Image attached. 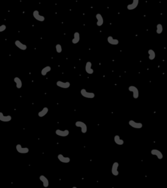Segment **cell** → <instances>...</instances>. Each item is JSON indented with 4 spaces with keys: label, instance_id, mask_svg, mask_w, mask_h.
<instances>
[{
    "label": "cell",
    "instance_id": "obj_25",
    "mask_svg": "<svg viewBox=\"0 0 167 188\" xmlns=\"http://www.w3.org/2000/svg\"><path fill=\"white\" fill-rule=\"evenodd\" d=\"M162 30H163V28H162V24H158L157 25V31H156L157 34H161L162 32Z\"/></svg>",
    "mask_w": 167,
    "mask_h": 188
},
{
    "label": "cell",
    "instance_id": "obj_27",
    "mask_svg": "<svg viewBox=\"0 0 167 188\" xmlns=\"http://www.w3.org/2000/svg\"><path fill=\"white\" fill-rule=\"evenodd\" d=\"M6 28H7V26H6V25H5V24H3V25H1V26H0V32L4 31L6 30Z\"/></svg>",
    "mask_w": 167,
    "mask_h": 188
},
{
    "label": "cell",
    "instance_id": "obj_13",
    "mask_svg": "<svg viewBox=\"0 0 167 188\" xmlns=\"http://www.w3.org/2000/svg\"><path fill=\"white\" fill-rule=\"evenodd\" d=\"M92 66V64H91L90 61H88L86 64V66H85V70L86 72L89 74H91L93 73V69L91 68Z\"/></svg>",
    "mask_w": 167,
    "mask_h": 188
},
{
    "label": "cell",
    "instance_id": "obj_10",
    "mask_svg": "<svg viewBox=\"0 0 167 188\" xmlns=\"http://www.w3.org/2000/svg\"><path fill=\"white\" fill-rule=\"evenodd\" d=\"M151 153L153 155L156 156L159 159H162V158H163V155H162V152L160 150H157V149H153V150H152Z\"/></svg>",
    "mask_w": 167,
    "mask_h": 188
},
{
    "label": "cell",
    "instance_id": "obj_6",
    "mask_svg": "<svg viewBox=\"0 0 167 188\" xmlns=\"http://www.w3.org/2000/svg\"><path fill=\"white\" fill-rule=\"evenodd\" d=\"M56 85L58 86L59 88H63V89H67L69 88L70 86H71V84L69 82H62L59 80L56 82Z\"/></svg>",
    "mask_w": 167,
    "mask_h": 188
},
{
    "label": "cell",
    "instance_id": "obj_8",
    "mask_svg": "<svg viewBox=\"0 0 167 188\" xmlns=\"http://www.w3.org/2000/svg\"><path fill=\"white\" fill-rule=\"evenodd\" d=\"M118 167H119V163L118 162H114L113 163V165H112V167L111 172L112 174L114 176H115L119 175V172L118 170Z\"/></svg>",
    "mask_w": 167,
    "mask_h": 188
},
{
    "label": "cell",
    "instance_id": "obj_17",
    "mask_svg": "<svg viewBox=\"0 0 167 188\" xmlns=\"http://www.w3.org/2000/svg\"><path fill=\"white\" fill-rule=\"evenodd\" d=\"M107 41H108V43L110 45H117L119 44V40L118 39H116L113 38L112 36H109L107 38Z\"/></svg>",
    "mask_w": 167,
    "mask_h": 188
},
{
    "label": "cell",
    "instance_id": "obj_23",
    "mask_svg": "<svg viewBox=\"0 0 167 188\" xmlns=\"http://www.w3.org/2000/svg\"><path fill=\"white\" fill-rule=\"evenodd\" d=\"M51 71V67L50 66H46L44 67L42 70H41V74L43 76H45L48 73H49Z\"/></svg>",
    "mask_w": 167,
    "mask_h": 188
},
{
    "label": "cell",
    "instance_id": "obj_15",
    "mask_svg": "<svg viewBox=\"0 0 167 188\" xmlns=\"http://www.w3.org/2000/svg\"><path fill=\"white\" fill-rule=\"evenodd\" d=\"M39 179L42 182L44 188H48L49 186V181H48V178H46L45 176L41 175L39 176Z\"/></svg>",
    "mask_w": 167,
    "mask_h": 188
},
{
    "label": "cell",
    "instance_id": "obj_2",
    "mask_svg": "<svg viewBox=\"0 0 167 188\" xmlns=\"http://www.w3.org/2000/svg\"><path fill=\"white\" fill-rule=\"evenodd\" d=\"M129 91L133 93V98L135 99H137L139 97V91L136 86H130L129 87Z\"/></svg>",
    "mask_w": 167,
    "mask_h": 188
},
{
    "label": "cell",
    "instance_id": "obj_12",
    "mask_svg": "<svg viewBox=\"0 0 167 188\" xmlns=\"http://www.w3.org/2000/svg\"><path fill=\"white\" fill-rule=\"evenodd\" d=\"M12 119V117L10 115L5 116L3 112H0V121L3 122H9Z\"/></svg>",
    "mask_w": 167,
    "mask_h": 188
},
{
    "label": "cell",
    "instance_id": "obj_5",
    "mask_svg": "<svg viewBox=\"0 0 167 188\" xmlns=\"http://www.w3.org/2000/svg\"><path fill=\"white\" fill-rule=\"evenodd\" d=\"M33 16L35 20H37V21H39V22H44V20H45L44 16L41 15L39 14V12L37 10H35L33 11Z\"/></svg>",
    "mask_w": 167,
    "mask_h": 188
},
{
    "label": "cell",
    "instance_id": "obj_18",
    "mask_svg": "<svg viewBox=\"0 0 167 188\" xmlns=\"http://www.w3.org/2000/svg\"><path fill=\"white\" fill-rule=\"evenodd\" d=\"M96 18L97 21V26H101L103 23H104V20H103V18L101 14H97L96 15Z\"/></svg>",
    "mask_w": 167,
    "mask_h": 188
},
{
    "label": "cell",
    "instance_id": "obj_1",
    "mask_svg": "<svg viewBox=\"0 0 167 188\" xmlns=\"http://www.w3.org/2000/svg\"><path fill=\"white\" fill-rule=\"evenodd\" d=\"M80 94L84 97L88 98V99H93L95 97V95L93 92H87L86 89H82L80 90Z\"/></svg>",
    "mask_w": 167,
    "mask_h": 188
},
{
    "label": "cell",
    "instance_id": "obj_16",
    "mask_svg": "<svg viewBox=\"0 0 167 188\" xmlns=\"http://www.w3.org/2000/svg\"><path fill=\"white\" fill-rule=\"evenodd\" d=\"M15 45L16 47H18L19 49H20L22 50H25L27 49V46H26V45L23 44L22 43L20 42L19 40H16V41H15Z\"/></svg>",
    "mask_w": 167,
    "mask_h": 188
},
{
    "label": "cell",
    "instance_id": "obj_9",
    "mask_svg": "<svg viewBox=\"0 0 167 188\" xmlns=\"http://www.w3.org/2000/svg\"><path fill=\"white\" fill-rule=\"evenodd\" d=\"M129 124L130 126H131L133 128L135 129H141L143 126L142 123H140V122H136L133 121V120H130L129 122Z\"/></svg>",
    "mask_w": 167,
    "mask_h": 188
},
{
    "label": "cell",
    "instance_id": "obj_22",
    "mask_svg": "<svg viewBox=\"0 0 167 188\" xmlns=\"http://www.w3.org/2000/svg\"><path fill=\"white\" fill-rule=\"evenodd\" d=\"M48 112V107H44L43 109L41 110L40 112L38 113V116L39 117H44V116L47 114Z\"/></svg>",
    "mask_w": 167,
    "mask_h": 188
},
{
    "label": "cell",
    "instance_id": "obj_24",
    "mask_svg": "<svg viewBox=\"0 0 167 188\" xmlns=\"http://www.w3.org/2000/svg\"><path fill=\"white\" fill-rule=\"evenodd\" d=\"M148 54H149V59L150 60H153L155 58V52L153 50L149 49L148 50Z\"/></svg>",
    "mask_w": 167,
    "mask_h": 188
},
{
    "label": "cell",
    "instance_id": "obj_11",
    "mask_svg": "<svg viewBox=\"0 0 167 188\" xmlns=\"http://www.w3.org/2000/svg\"><path fill=\"white\" fill-rule=\"evenodd\" d=\"M58 160L63 163H69L71 161V159L69 157H65L63 154H58Z\"/></svg>",
    "mask_w": 167,
    "mask_h": 188
},
{
    "label": "cell",
    "instance_id": "obj_7",
    "mask_svg": "<svg viewBox=\"0 0 167 188\" xmlns=\"http://www.w3.org/2000/svg\"><path fill=\"white\" fill-rule=\"evenodd\" d=\"M56 134L58 136H59L61 137H65L69 135V131L67 129L63 130V131L61 129H57L56 131Z\"/></svg>",
    "mask_w": 167,
    "mask_h": 188
},
{
    "label": "cell",
    "instance_id": "obj_28",
    "mask_svg": "<svg viewBox=\"0 0 167 188\" xmlns=\"http://www.w3.org/2000/svg\"><path fill=\"white\" fill-rule=\"evenodd\" d=\"M72 188H76V187H75V186H74V187H73Z\"/></svg>",
    "mask_w": 167,
    "mask_h": 188
},
{
    "label": "cell",
    "instance_id": "obj_20",
    "mask_svg": "<svg viewBox=\"0 0 167 188\" xmlns=\"http://www.w3.org/2000/svg\"><path fill=\"white\" fill-rule=\"evenodd\" d=\"M14 82H15L16 86L18 89H20L22 87V82L21 80V79L18 77H15L14 79Z\"/></svg>",
    "mask_w": 167,
    "mask_h": 188
},
{
    "label": "cell",
    "instance_id": "obj_21",
    "mask_svg": "<svg viewBox=\"0 0 167 188\" xmlns=\"http://www.w3.org/2000/svg\"><path fill=\"white\" fill-rule=\"evenodd\" d=\"M114 140L115 143L118 145H120V146H121V145H123L124 144V141H123V140L122 139H120L119 135H116V136L114 137Z\"/></svg>",
    "mask_w": 167,
    "mask_h": 188
},
{
    "label": "cell",
    "instance_id": "obj_4",
    "mask_svg": "<svg viewBox=\"0 0 167 188\" xmlns=\"http://www.w3.org/2000/svg\"><path fill=\"white\" fill-rule=\"evenodd\" d=\"M75 125L76 127H80L81 128V131L82 133H86L88 131V127H87V125L85 123H84L83 122H81V121H77V122L75 123Z\"/></svg>",
    "mask_w": 167,
    "mask_h": 188
},
{
    "label": "cell",
    "instance_id": "obj_26",
    "mask_svg": "<svg viewBox=\"0 0 167 188\" xmlns=\"http://www.w3.org/2000/svg\"><path fill=\"white\" fill-rule=\"evenodd\" d=\"M56 50L58 53H61L62 52V46L60 44H57L56 45Z\"/></svg>",
    "mask_w": 167,
    "mask_h": 188
},
{
    "label": "cell",
    "instance_id": "obj_19",
    "mask_svg": "<svg viewBox=\"0 0 167 188\" xmlns=\"http://www.w3.org/2000/svg\"><path fill=\"white\" fill-rule=\"evenodd\" d=\"M80 35L79 32H75L74 33V37L72 40V43L73 44H77L79 43V42L80 41Z\"/></svg>",
    "mask_w": 167,
    "mask_h": 188
},
{
    "label": "cell",
    "instance_id": "obj_3",
    "mask_svg": "<svg viewBox=\"0 0 167 188\" xmlns=\"http://www.w3.org/2000/svg\"><path fill=\"white\" fill-rule=\"evenodd\" d=\"M16 150L20 153L22 154H25V153H28L29 152V148L27 147H22V146L20 144H18L16 146Z\"/></svg>",
    "mask_w": 167,
    "mask_h": 188
},
{
    "label": "cell",
    "instance_id": "obj_14",
    "mask_svg": "<svg viewBox=\"0 0 167 188\" xmlns=\"http://www.w3.org/2000/svg\"><path fill=\"white\" fill-rule=\"evenodd\" d=\"M138 3H139V1L138 0H133V1L131 4H129V5H127V8L129 10H134V9H135L137 7V6L138 5Z\"/></svg>",
    "mask_w": 167,
    "mask_h": 188
}]
</instances>
